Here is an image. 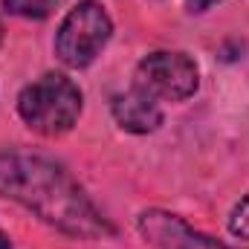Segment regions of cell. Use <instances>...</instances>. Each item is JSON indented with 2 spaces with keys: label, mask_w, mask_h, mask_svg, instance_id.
Returning <instances> with one entry per match:
<instances>
[{
  "label": "cell",
  "mask_w": 249,
  "mask_h": 249,
  "mask_svg": "<svg viewBox=\"0 0 249 249\" xmlns=\"http://www.w3.org/2000/svg\"><path fill=\"white\" fill-rule=\"evenodd\" d=\"M0 197L26 206L70 238L99 241L113 235V226L102 217L78 180L50 157L23 151L0 154Z\"/></svg>",
  "instance_id": "obj_1"
},
{
  "label": "cell",
  "mask_w": 249,
  "mask_h": 249,
  "mask_svg": "<svg viewBox=\"0 0 249 249\" xmlns=\"http://www.w3.org/2000/svg\"><path fill=\"white\" fill-rule=\"evenodd\" d=\"M81 90L61 72H47L26 84L18 96V113L41 136H61L72 130L81 116Z\"/></svg>",
  "instance_id": "obj_2"
},
{
  "label": "cell",
  "mask_w": 249,
  "mask_h": 249,
  "mask_svg": "<svg viewBox=\"0 0 249 249\" xmlns=\"http://www.w3.org/2000/svg\"><path fill=\"white\" fill-rule=\"evenodd\" d=\"M110 35H113V23L105 6L99 0H81L67 12V18L58 26L55 55L72 70L90 67L105 50V44L110 41Z\"/></svg>",
  "instance_id": "obj_3"
},
{
  "label": "cell",
  "mask_w": 249,
  "mask_h": 249,
  "mask_svg": "<svg viewBox=\"0 0 249 249\" xmlns=\"http://www.w3.org/2000/svg\"><path fill=\"white\" fill-rule=\"evenodd\" d=\"M139 90H145L154 99L165 102H186L200 87L197 64L186 53H151L136 64V81Z\"/></svg>",
  "instance_id": "obj_4"
},
{
  "label": "cell",
  "mask_w": 249,
  "mask_h": 249,
  "mask_svg": "<svg viewBox=\"0 0 249 249\" xmlns=\"http://www.w3.org/2000/svg\"><path fill=\"white\" fill-rule=\"evenodd\" d=\"M136 226H139V235L154 249H232L191 229L183 217L171 212H160V209L142 212L136 217Z\"/></svg>",
  "instance_id": "obj_5"
},
{
  "label": "cell",
  "mask_w": 249,
  "mask_h": 249,
  "mask_svg": "<svg viewBox=\"0 0 249 249\" xmlns=\"http://www.w3.org/2000/svg\"><path fill=\"white\" fill-rule=\"evenodd\" d=\"M113 119L116 124L127 130V133H154L162 124V107L154 96H148L145 90H139L136 84L127 90L113 96Z\"/></svg>",
  "instance_id": "obj_6"
},
{
  "label": "cell",
  "mask_w": 249,
  "mask_h": 249,
  "mask_svg": "<svg viewBox=\"0 0 249 249\" xmlns=\"http://www.w3.org/2000/svg\"><path fill=\"white\" fill-rule=\"evenodd\" d=\"M3 6L18 15V18H29V20H44L55 6L58 0H3Z\"/></svg>",
  "instance_id": "obj_7"
},
{
  "label": "cell",
  "mask_w": 249,
  "mask_h": 249,
  "mask_svg": "<svg viewBox=\"0 0 249 249\" xmlns=\"http://www.w3.org/2000/svg\"><path fill=\"white\" fill-rule=\"evenodd\" d=\"M226 226H229V232L235 235V238H241V241H249V194L229 212V220H226Z\"/></svg>",
  "instance_id": "obj_8"
},
{
  "label": "cell",
  "mask_w": 249,
  "mask_h": 249,
  "mask_svg": "<svg viewBox=\"0 0 249 249\" xmlns=\"http://www.w3.org/2000/svg\"><path fill=\"white\" fill-rule=\"evenodd\" d=\"M212 3H217V0H188V9L191 12H206Z\"/></svg>",
  "instance_id": "obj_9"
},
{
  "label": "cell",
  "mask_w": 249,
  "mask_h": 249,
  "mask_svg": "<svg viewBox=\"0 0 249 249\" xmlns=\"http://www.w3.org/2000/svg\"><path fill=\"white\" fill-rule=\"evenodd\" d=\"M0 249H12V241H9L3 232H0Z\"/></svg>",
  "instance_id": "obj_10"
},
{
  "label": "cell",
  "mask_w": 249,
  "mask_h": 249,
  "mask_svg": "<svg viewBox=\"0 0 249 249\" xmlns=\"http://www.w3.org/2000/svg\"><path fill=\"white\" fill-rule=\"evenodd\" d=\"M0 44H3V23H0Z\"/></svg>",
  "instance_id": "obj_11"
}]
</instances>
